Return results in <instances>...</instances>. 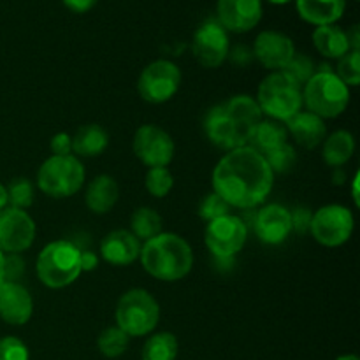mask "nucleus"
Segmentation results:
<instances>
[{"mask_svg":"<svg viewBox=\"0 0 360 360\" xmlns=\"http://www.w3.org/2000/svg\"><path fill=\"white\" fill-rule=\"evenodd\" d=\"M213 192L231 207L252 210L271 193L274 174L260 151L241 146L227 151L213 171Z\"/></svg>","mask_w":360,"mask_h":360,"instance_id":"nucleus-1","label":"nucleus"},{"mask_svg":"<svg viewBox=\"0 0 360 360\" xmlns=\"http://www.w3.org/2000/svg\"><path fill=\"white\" fill-rule=\"evenodd\" d=\"M141 264L155 280L179 281L193 267V250L186 239L174 232H160L141 246Z\"/></svg>","mask_w":360,"mask_h":360,"instance_id":"nucleus-2","label":"nucleus"},{"mask_svg":"<svg viewBox=\"0 0 360 360\" xmlns=\"http://www.w3.org/2000/svg\"><path fill=\"white\" fill-rule=\"evenodd\" d=\"M35 271L41 283L48 288L58 290L69 287L83 273L79 248L65 239L49 243L39 253Z\"/></svg>","mask_w":360,"mask_h":360,"instance_id":"nucleus-3","label":"nucleus"},{"mask_svg":"<svg viewBox=\"0 0 360 360\" xmlns=\"http://www.w3.org/2000/svg\"><path fill=\"white\" fill-rule=\"evenodd\" d=\"M302 104L319 118H338L350 104V88L330 70H319L304 84Z\"/></svg>","mask_w":360,"mask_h":360,"instance_id":"nucleus-4","label":"nucleus"},{"mask_svg":"<svg viewBox=\"0 0 360 360\" xmlns=\"http://www.w3.org/2000/svg\"><path fill=\"white\" fill-rule=\"evenodd\" d=\"M255 101L262 115L287 123L292 116L302 111V88L278 70L260 81Z\"/></svg>","mask_w":360,"mask_h":360,"instance_id":"nucleus-5","label":"nucleus"},{"mask_svg":"<svg viewBox=\"0 0 360 360\" xmlns=\"http://www.w3.org/2000/svg\"><path fill=\"white\" fill-rule=\"evenodd\" d=\"M116 327L129 338H143L153 333L160 320L157 299L144 288H132L120 297L116 304Z\"/></svg>","mask_w":360,"mask_h":360,"instance_id":"nucleus-6","label":"nucleus"},{"mask_svg":"<svg viewBox=\"0 0 360 360\" xmlns=\"http://www.w3.org/2000/svg\"><path fill=\"white\" fill-rule=\"evenodd\" d=\"M84 178H86V172L79 158L74 155H65V157L51 155L39 167L37 186L46 195L65 199L79 192Z\"/></svg>","mask_w":360,"mask_h":360,"instance_id":"nucleus-7","label":"nucleus"},{"mask_svg":"<svg viewBox=\"0 0 360 360\" xmlns=\"http://www.w3.org/2000/svg\"><path fill=\"white\" fill-rule=\"evenodd\" d=\"M355 218L347 206L327 204L313 213L309 232L316 243L327 248H338L345 245L354 234Z\"/></svg>","mask_w":360,"mask_h":360,"instance_id":"nucleus-8","label":"nucleus"},{"mask_svg":"<svg viewBox=\"0 0 360 360\" xmlns=\"http://www.w3.org/2000/svg\"><path fill=\"white\" fill-rule=\"evenodd\" d=\"M181 86V70L171 60H155L146 65L137 81L141 98L150 104H164L178 94Z\"/></svg>","mask_w":360,"mask_h":360,"instance_id":"nucleus-9","label":"nucleus"},{"mask_svg":"<svg viewBox=\"0 0 360 360\" xmlns=\"http://www.w3.org/2000/svg\"><path fill=\"white\" fill-rule=\"evenodd\" d=\"M246 239H248L246 224L232 213L210 221L204 232V243L207 250L218 259H231L238 255L246 245Z\"/></svg>","mask_w":360,"mask_h":360,"instance_id":"nucleus-10","label":"nucleus"},{"mask_svg":"<svg viewBox=\"0 0 360 360\" xmlns=\"http://www.w3.org/2000/svg\"><path fill=\"white\" fill-rule=\"evenodd\" d=\"M132 150L136 157L148 167H167L176 153L171 134L158 125H141L134 134Z\"/></svg>","mask_w":360,"mask_h":360,"instance_id":"nucleus-11","label":"nucleus"},{"mask_svg":"<svg viewBox=\"0 0 360 360\" xmlns=\"http://www.w3.org/2000/svg\"><path fill=\"white\" fill-rule=\"evenodd\" d=\"M35 221L25 210L4 207L0 211V252L18 255L34 245Z\"/></svg>","mask_w":360,"mask_h":360,"instance_id":"nucleus-12","label":"nucleus"},{"mask_svg":"<svg viewBox=\"0 0 360 360\" xmlns=\"http://www.w3.org/2000/svg\"><path fill=\"white\" fill-rule=\"evenodd\" d=\"M227 30L218 21H206L195 30L192 39V53L206 69H217L229 56Z\"/></svg>","mask_w":360,"mask_h":360,"instance_id":"nucleus-13","label":"nucleus"},{"mask_svg":"<svg viewBox=\"0 0 360 360\" xmlns=\"http://www.w3.org/2000/svg\"><path fill=\"white\" fill-rule=\"evenodd\" d=\"M253 55L266 69L283 70L295 56V46L288 35L276 30H264L253 42Z\"/></svg>","mask_w":360,"mask_h":360,"instance_id":"nucleus-14","label":"nucleus"},{"mask_svg":"<svg viewBox=\"0 0 360 360\" xmlns=\"http://www.w3.org/2000/svg\"><path fill=\"white\" fill-rule=\"evenodd\" d=\"M206 134L207 139L214 144V146L221 148V150H236V148L248 146L252 134L246 132L243 127H239L231 116L225 112V109L220 105H214L206 116Z\"/></svg>","mask_w":360,"mask_h":360,"instance_id":"nucleus-15","label":"nucleus"},{"mask_svg":"<svg viewBox=\"0 0 360 360\" xmlns=\"http://www.w3.org/2000/svg\"><path fill=\"white\" fill-rule=\"evenodd\" d=\"M218 23L225 30L243 34L253 30L262 20V0H218Z\"/></svg>","mask_w":360,"mask_h":360,"instance_id":"nucleus-16","label":"nucleus"},{"mask_svg":"<svg viewBox=\"0 0 360 360\" xmlns=\"http://www.w3.org/2000/svg\"><path fill=\"white\" fill-rule=\"evenodd\" d=\"M34 313V301L27 288L18 281L0 283V320L9 326H25Z\"/></svg>","mask_w":360,"mask_h":360,"instance_id":"nucleus-17","label":"nucleus"},{"mask_svg":"<svg viewBox=\"0 0 360 360\" xmlns=\"http://www.w3.org/2000/svg\"><path fill=\"white\" fill-rule=\"evenodd\" d=\"M292 217L290 211L281 204H267L257 213L255 232L257 238L271 246L281 245L290 236Z\"/></svg>","mask_w":360,"mask_h":360,"instance_id":"nucleus-18","label":"nucleus"},{"mask_svg":"<svg viewBox=\"0 0 360 360\" xmlns=\"http://www.w3.org/2000/svg\"><path fill=\"white\" fill-rule=\"evenodd\" d=\"M141 255V241L130 231L109 232L101 243V257L111 266H130Z\"/></svg>","mask_w":360,"mask_h":360,"instance_id":"nucleus-19","label":"nucleus"},{"mask_svg":"<svg viewBox=\"0 0 360 360\" xmlns=\"http://www.w3.org/2000/svg\"><path fill=\"white\" fill-rule=\"evenodd\" d=\"M285 127H287V132H290V136L295 139V143L301 144L306 150H313L322 144L327 137L326 122L309 111H299L285 123Z\"/></svg>","mask_w":360,"mask_h":360,"instance_id":"nucleus-20","label":"nucleus"},{"mask_svg":"<svg viewBox=\"0 0 360 360\" xmlns=\"http://www.w3.org/2000/svg\"><path fill=\"white\" fill-rule=\"evenodd\" d=\"M120 197V186L109 174H101L90 181L84 195L86 207L95 214H105L115 207Z\"/></svg>","mask_w":360,"mask_h":360,"instance_id":"nucleus-21","label":"nucleus"},{"mask_svg":"<svg viewBox=\"0 0 360 360\" xmlns=\"http://www.w3.org/2000/svg\"><path fill=\"white\" fill-rule=\"evenodd\" d=\"M299 16L315 27L336 25L345 13V0H295Z\"/></svg>","mask_w":360,"mask_h":360,"instance_id":"nucleus-22","label":"nucleus"},{"mask_svg":"<svg viewBox=\"0 0 360 360\" xmlns=\"http://www.w3.org/2000/svg\"><path fill=\"white\" fill-rule=\"evenodd\" d=\"M313 46H315L320 55L334 60H340L341 56L352 51L348 34L343 28L338 27V25L316 27L315 32H313Z\"/></svg>","mask_w":360,"mask_h":360,"instance_id":"nucleus-23","label":"nucleus"},{"mask_svg":"<svg viewBox=\"0 0 360 360\" xmlns=\"http://www.w3.org/2000/svg\"><path fill=\"white\" fill-rule=\"evenodd\" d=\"M229 116L238 123L239 127L246 130V132L253 134L255 127L262 122V111H260L259 104L250 95H236L231 97L227 102L221 104Z\"/></svg>","mask_w":360,"mask_h":360,"instance_id":"nucleus-24","label":"nucleus"},{"mask_svg":"<svg viewBox=\"0 0 360 360\" xmlns=\"http://www.w3.org/2000/svg\"><path fill=\"white\" fill-rule=\"evenodd\" d=\"M109 146V134L101 125H84L72 136L74 157H98Z\"/></svg>","mask_w":360,"mask_h":360,"instance_id":"nucleus-25","label":"nucleus"},{"mask_svg":"<svg viewBox=\"0 0 360 360\" xmlns=\"http://www.w3.org/2000/svg\"><path fill=\"white\" fill-rule=\"evenodd\" d=\"M355 153V139L348 130H338L323 139V160L330 167H341Z\"/></svg>","mask_w":360,"mask_h":360,"instance_id":"nucleus-26","label":"nucleus"},{"mask_svg":"<svg viewBox=\"0 0 360 360\" xmlns=\"http://www.w3.org/2000/svg\"><path fill=\"white\" fill-rule=\"evenodd\" d=\"M288 132L287 127L281 122L276 120H266V122H260L255 127L252 134V139H250L248 146L255 148L260 153H267V151L274 150V148L281 146V144L287 143Z\"/></svg>","mask_w":360,"mask_h":360,"instance_id":"nucleus-27","label":"nucleus"},{"mask_svg":"<svg viewBox=\"0 0 360 360\" xmlns=\"http://www.w3.org/2000/svg\"><path fill=\"white\" fill-rule=\"evenodd\" d=\"M179 343L172 333H157L144 343L141 359L143 360H176L178 359Z\"/></svg>","mask_w":360,"mask_h":360,"instance_id":"nucleus-28","label":"nucleus"},{"mask_svg":"<svg viewBox=\"0 0 360 360\" xmlns=\"http://www.w3.org/2000/svg\"><path fill=\"white\" fill-rule=\"evenodd\" d=\"M130 232L136 236L139 241H150L151 238L158 236L162 232V218L151 207H139L132 213L130 218Z\"/></svg>","mask_w":360,"mask_h":360,"instance_id":"nucleus-29","label":"nucleus"},{"mask_svg":"<svg viewBox=\"0 0 360 360\" xmlns=\"http://www.w3.org/2000/svg\"><path fill=\"white\" fill-rule=\"evenodd\" d=\"M129 341L130 338L127 336L120 327L115 326V327H108V329H104L101 334H98L97 347H98V352H101L104 357L118 359L127 352V348H129Z\"/></svg>","mask_w":360,"mask_h":360,"instance_id":"nucleus-30","label":"nucleus"},{"mask_svg":"<svg viewBox=\"0 0 360 360\" xmlns=\"http://www.w3.org/2000/svg\"><path fill=\"white\" fill-rule=\"evenodd\" d=\"M144 186L150 192V195L162 199L169 195V192L174 186V178L167 167H151L148 169L146 178H144Z\"/></svg>","mask_w":360,"mask_h":360,"instance_id":"nucleus-31","label":"nucleus"},{"mask_svg":"<svg viewBox=\"0 0 360 360\" xmlns=\"http://www.w3.org/2000/svg\"><path fill=\"white\" fill-rule=\"evenodd\" d=\"M264 158H266L267 165L271 167L273 174H285V172H288L295 165V162H297V153H295L294 146L285 143L281 144V146L264 153Z\"/></svg>","mask_w":360,"mask_h":360,"instance_id":"nucleus-32","label":"nucleus"},{"mask_svg":"<svg viewBox=\"0 0 360 360\" xmlns=\"http://www.w3.org/2000/svg\"><path fill=\"white\" fill-rule=\"evenodd\" d=\"M7 195H9L11 207L27 210L34 202V186L27 178H18L7 186Z\"/></svg>","mask_w":360,"mask_h":360,"instance_id":"nucleus-33","label":"nucleus"},{"mask_svg":"<svg viewBox=\"0 0 360 360\" xmlns=\"http://www.w3.org/2000/svg\"><path fill=\"white\" fill-rule=\"evenodd\" d=\"M281 72H283L288 79H292L295 84H299V86L302 88L306 83H308L309 77L315 74V67H313L311 58H308V56H304V55H297V53H295L294 58L288 62V65L285 67Z\"/></svg>","mask_w":360,"mask_h":360,"instance_id":"nucleus-34","label":"nucleus"},{"mask_svg":"<svg viewBox=\"0 0 360 360\" xmlns=\"http://www.w3.org/2000/svg\"><path fill=\"white\" fill-rule=\"evenodd\" d=\"M338 77L350 86H357L360 83V51H348L338 62Z\"/></svg>","mask_w":360,"mask_h":360,"instance_id":"nucleus-35","label":"nucleus"},{"mask_svg":"<svg viewBox=\"0 0 360 360\" xmlns=\"http://www.w3.org/2000/svg\"><path fill=\"white\" fill-rule=\"evenodd\" d=\"M229 213H231V206L214 192L207 193L199 204V217L202 218V220H206L207 224L217 220V218L225 217V214Z\"/></svg>","mask_w":360,"mask_h":360,"instance_id":"nucleus-36","label":"nucleus"},{"mask_svg":"<svg viewBox=\"0 0 360 360\" xmlns=\"http://www.w3.org/2000/svg\"><path fill=\"white\" fill-rule=\"evenodd\" d=\"M0 360H30V352L20 338H0Z\"/></svg>","mask_w":360,"mask_h":360,"instance_id":"nucleus-37","label":"nucleus"},{"mask_svg":"<svg viewBox=\"0 0 360 360\" xmlns=\"http://www.w3.org/2000/svg\"><path fill=\"white\" fill-rule=\"evenodd\" d=\"M53 155L55 157H65V155H72V136L67 132H58L51 137L49 143Z\"/></svg>","mask_w":360,"mask_h":360,"instance_id":"nucleus-38","label":"nucleus"},{"mask_svg":"<svg viewBox=\"0 0 360 360\" xmlns=\"http://www.w3.org/2000/svg\"><path fill=\"white\" fill-rule=\"evenodd\" d=\"M292 217V229L299 234L309 231V225H311V217L313 213L308 207H295L294 211H290Z\"/></svg>","mask_w":360,"mask_h":360,"instance_id":"nucleus-39","label":"nucleus"},{"mask_svg":"<svg viewBox=\"0 0 360 360\" xmlns=\"http://www.w3.org/2000/svg\"><path fill=\"white\" fill-rule=\"evenodd\" d=\"M62 2L63 6H65L69 11H72V13L83 14V13H88V11L97 4V0H62Z\"/></svg>","mask_w":360,"mask_h":360,"instance_id":"nucleus-40","label":"nucleus"},{"mask_svg":"<svg viewBox=\"0 0 360 360\" xmlns=\"http://www.w3.org/2000/svg\"><path fill=\"white\" fill-rule=\"evenodd\" d=\"M98 266V257L91 252H81V271H94Z\"/></svg>","mask_w":360,"mask_h":360,"instance_id":"nucleus-41","label":"nucleus"},{"mask_svg":"<svg viewBox=\"0 0 360 360\" xmlns=\"http://www.w3.org/2000/svg\"><path fill=\"white\" fill-rule=\"evenodd\" d=\"M7 206H9V195H7V186L0 183V211H2L4 207H7Z\"/></svg>","mask_w":360,"mask_h":360,"instance_id":"nucleus-42","label":"nucleus"},{"mask_svg":"<svg viewBox=\"0 0 360 360\" xmlns=\"http://www.w3.org/2000/svg\"><path fill=\"white\" fill-rule=\"evenodd\" d=\"M6 280V255L0 252V283Z\"/></svg>","mask_w":360,"mask_h":360,"instance_id":"nucleus-43","label":"nucleus"},{"mask_svg":"<svg viewBox=\"0 0 360 360\" xmlns=\"http://www.w3.org/2000/svg\"><path fill=\"white\" fill-rule=\"evenodd\" d=\"M357 186H359V172H357V174H355V178H354V200H355V206H359Z\"/></svg>","mask_w":360,"mask_h":360,"instance_id":"nucleus-44","label":"nucleus"},{"mask_svg":"<svg viewBox=\"0 0 360 360\" xmlns=\"http://www.w3.org/2000/svg\"><path fill=\"white\" fill-rule=\"evenodd\" d=\"M336 360H359V357L354 354H347V355H341V357H338Z\"/></svg>","mask_w":360,"mask_h":360,"instance_id":"nucleus-45","label":"nucleus"},{"mask_svg":"<svg viewBox=\"0 0 360 360\" xmlns=\"http://www.w3.org/2000/svg\"><path fill=\"white\" fill-rule=\"evenodd\" d=\"M269 4H273V6H285V4H288L290 0H267Z\"/></svg>","mask_w":360,"mask_h":360,"instance_id":"nucleus-46","label":"nucleus"}]
</instances>
